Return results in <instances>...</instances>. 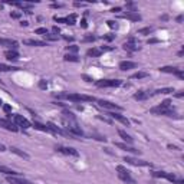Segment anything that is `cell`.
Wrapping results in <instances>:
<instances>
[{
  "label": "cell",
  "instance_id": "cell-16",
  "mask_svg": "<svg viewBox=\"0 0 184 184\" xmlns=\"http://www.w3.org/2000/svg\"><path fill=\"white\" fill-rule=\"evenodd\" d=\"M121 17L128 19V20H132V22H140V20H141V16H140L137 12H127V13L122 14Z\"/></svg>",
  "mask_w": 184,
  "mask_h": 184
},
{
  "label": "cell",
  "instance_id": "cell-24",
  "mask_svg": "<svg viewBox=\"0 0 184 184\" xmlns=\"http://www.w3.org/2000/svg\"><path fill=\"white\" fill-rule=\"evenodd\" d=\"M118 135L122 138L124 141H127L128 144H132V143H134V138H132L131 135H128V134H127L124 130H118Z\"/></svg>",
  "mask_w": 184,
  "mask_h": 184
},
{
  "label": "cell",
  "instance_id": "cell-39",
  "mask_svg": "<svg viewBox=\"0 0 184 184\" xmlns=\"http://www.w3.org/2000/svg\"><path fill=\"white\" fill-rule=\"evenodd\" d=\"M39 88L40 89H46L48 88V82H46L45 79H40L39 81Z\"/></svg>",
  "mask_w": 184,
  "mask_h": 184
},
{
  "label": "cell",
  "instance_id": "cell-43",
  "mask_svg": "<svg viewBox=\"0 0 184 184\" xmlns=\"http://www.w3.org/2000/svg\"><path fill=\"white\" fill-rule=\"evenodd\" d=\"M52 30H53V35H56V36H58V33H60V29L58 26H53Z\"/></svg>",
  "mask_w": 184,
  "mask_h": 184
},
{
  "label": "cell",
  "instance_id": "cell-20",
  "mask_svg": "<svg viewBox=\"0 0 184 184\" xmlns=\"http://www.w3.org/2000/svg\"><path fill=\"white\" fill-rule=\"evenodd\" d=\"M115 145H117L118 148H121V150H124V151L134 152V154H140V151H138V150H135V148H134V147H131V145L122 144V143H115Z\"/></svg>",
  "mask_w": 184,
  "mask_h": 184
},
{
  "label": "cell",
  "instance_id": "cell-40",
  "mask_svg": "<svg viewBox=\"0 0 184 184\" xmlns=\"http://www.w3.org/2000/svg\"><path fill=\"white\" fill-rule=\"evenodd\" d=\"M104 39L108 40V42H111V40L115 39V35H112V33H109V35H105V36H104Z\"/></svg>",
  "mask_w": 184,
  "mask_h": 184
},
{
  "label": "cell",
  "instance_id": "cell-35",
  "mask_svg": "<svg viewBox=\"0 0 184 184\" xmlns=\"http://www.w3.org/2000/svg\"><path fill=\"white\" fill-rule=\"evenodd\" d=\"M35 33H36V35H42V36H45V35H48V29H46V27H39V29H36V30H35Z\"/></svg>",
  "mask_w": 184,
  "mask_h": 184
},
{
  "label": "cell",
  "instance_id": "cell-51",
  "mask_svg": "<svg viewBox=\"0 0 184 184\" xmlns=\"http://www.w3.org/2000/svg\"><path fill=\"white\" fill-rule=\"evenodd\" d=\"M99 119H104V121H105V122H111V119L109 118H105V117H98Z\"/></svg>",
  "mask_w": 184,
  "mask_h": 184
},
{
  "label": "cell",
  "instance_id": "cell-49",
  "mask_svg": "<svg viewBox=\"0 0 184 184\" xmlns=\"http://www.w3.org/2000/svg\"><path fill=\"white\" fill-rule=\"evenodd\" d=\"M3 109H5L6 112H10V111H12V108H10L9 105H3Z\"/></svg>",
  "mask_w": 184,
  "mask_h": 184
},
{
  "label": "cell",
  "instance_id": "cell-21",
  "mask_svg": "<svg viewBox=\"0 0 184 184\" xmlns=\"http://www.w3.org/2000/svg\"><path fill=\"white\" fill-rule=\"evenodd\" d=\"M160 71L164 73H173V75H177L181 69H178L176 66H163V68H160Z\"/></svg>",
  "mask_w": 184,
  "mask_h": 184
},
{
  "label": "cell",
  "instance_id": "cell-12",
  "mask_svg": "<svg viewBox=\"0 0 184 184\" xmlns=\"http://www.w3.org/2000/svg\"><path fill=\"white\" fill-rule=\"evenodd\" d=\"M7 177V183L10 184H33L32 181H29L23 177H16V176H6Z\"/></svg>",
  "mask_w": 184,
  "mask_h": 184
},
{
  "label": "cell",
  "instance_id": "cell-36",
  "mask_svg": "<svg viewBox=\"0 0 184 184\" xmlns=\"http://www.w3.org/2000/svg\"><path fill=\"white\" fill-rule=\"evenodd\" d=\"M78 49H79V48H78V46H76V45L66 46V51H68V52H73V53H75V52H78Z\"/></svg>",
  "mask_w": 184,
  "mask_h": 184
},
{
  "label": "cell",
  "instance_id": "cell-34",
  "mask_svg": "<svg viewBox=\"0 0 184 184\" xmlns=\"http://www.w3.org/2000/svg\"><path fill=\"white\" fill-rule=\"evenodd\" d=\"M106 25H108V27H111V29H118V22H115V20H108Z\"/></svg>",
  "mask_w": 184,
  "mask_h": 184
},
{
  "label": "cell",
  "instance_id": "cell-13",
  "mask_svg": "<svg viewBox=\"0 0 184 184\" xmlns=\"http://www.w3.org/2000/svg\"><path fill=\"white\" fill-rule=\"evenodd\" d=\"M0 46H7L10 48L12 51H16L19 48V42L17 40H13V39H2L0 38Z\"/></svg>",
  "mask_w": 184,
  "mask_h": 184
},
{
  "label": "cell",
  "instance_id": "cell-58",
  "mask_svg": "<svg viewBox=\"0 0 184 184\" xmlns=\"http://www.w3.org/2000/svg\"><path fill=\"white\" fill-rule=\"evenodd\" d=\"M161 19H163V20H167V19H168V16H167V14H164V16H161Z\"/></svg>",
  "mask_w": 184,
  "mask_h": 184
},
{
  "label": "cell",
  "instance_id": "cell-42",
  "mask_svg": "<svg viewBox=\"0 0 184 184\" xmlns=\"http://www.w3.org/2000/svg\"><path fill=\"white\" fill-rule=\"evenodd\" d=\"M101 49V52H106V51H112L111 46H102V48H99Z\"/></svg>",
  "mask_w": 184,
  "mask_h": 184
},
{
  "label": "cell",
  "instance_id": "cell-48",
  "mask_svg": "<svg viewBox=\"0 0 184 184\" xmlns=\"http://www.w3.org/2000/svg\"><path fill=\"white\" fill-rule=\"evenodd\" d=\"M160 40L155 39V38H152V39H148V43H158Z\"/></svg>",
  "mask_w": 184,
  "mask_h": 184
},
{
  "label": "cell",
  "instance_id": "cell-52",
  "mask_svg": "<svg viewBox=\"0 0 184 184\" xmlns=\"http://www.w3.org/2000/svg\"><path fill=\"white\" fill-rule=\"evenodd\" d=\"M177 22L178 23H181V22H183V14H180V16L177 17Z\"/></svg>",
  "mask_w": 184,
  "mask_h": 184
},
{
  "label": "cell",
  "instance_id": "cell-53",
  "mask_svg": "<svg viewBox=\"0 0 184 184\" xmlns=\"http://www.w3.org/2000/svg\"><path fill=\"white\" fill-rule=\"evenodd\" d=\"M20 25H22V26H25V27H26L27 25H29V22H26V20H23V22H22Z\"/></svg>",
  "mask_w": 184,
  "mask_h": 184
},
{
  "label": "cell",
  "instance_id": "cell-45",
  "mask_svg": "<svg viewBox=\"0 0 184 184\" xmlns=\"http://www.w3.org/2000/svg\"><path fill=\"white\" fill-rule=\"evenodd\" d=\"M10 16H12L13 19H19V17H20V13H17V12H13V13H10Z\"/></svg>",
  "mask_w": 184,
  "mask_h": 184
},
{
  "label": "cell",
  "instance_id": "cell-26",
  "mask_svg": "<svg viewBox=\"0 0 184 184\" xmlns=\"http://www.w3.org/2000/svg\"><path fill=\"white\" fill-rule=\"evenodd\" d=\"M46 127H48V128H49V131L53 132V134H63V131L60 130L58 125L53 124V122H48V124H46Z\"/></svg>",
  "mask_w": 184,
  "mask_h": 184
},
{
  "label": "cell",
  "instance_id": "cell-15",
  "mask_svg": "<svg viewBox=\"0 0 184 184\" xmlns=\"http://www.w3.org/2000/svg\"><path fill=\"white\" fill-rule=\"evenodd\" d=\"M138 65L135 62H132V60H121L119 62V69L121 71H130V69H134Z\"/></svg>",
  "mask_w": 184,
  "mask_h": 184
},
{
  "label": "cell",
  "instance_id": "cell-31",
  "mask_svg": "<svg viewBox=\"0 0 184 184\" xmlns=\"http://www.w3.org/2000/svg\"><path fill=\"white\" fill-rule=\"evenodd\" d=\"M148 76V73L147 72H137L131 75V79H143V78H147Z\"/></svg>",
  "mask_w": 184,
  "mask_h": 184
},
{
  "label": "cell",
  "instance_id": "cell-55",
  "mask_svg": "<svg viewBox=\"0 0 184 184\" xmlns=\"http://www.w3.org/2000/svg\"><path fill=\"white\" fill-rule=\"evenodd\" d=\"M63 6V5H58V3H53L52 5V7H62Z\"/></svg>",
  "mask_w": 184,
  "mask_h": 184
},
{
  "label": "cell",
  "instance_id": "cell-30",
  "mask_svg": "<svg viewBox=\"0 0 184 184\" xmlns=\"http://www.w3.org/2000/svg\"><path fill=\"white\" fill-rule=\"evenodd\" d=\"M63 60H66V62H79V58L76 55H72V53H66L63 56Z\"/></svg>",
  "mask_w": 184,
  "mask_h": 184
},
{
  "label": "cell",
  "instance_id": "cell-18",
  "mask_svg": "<svg viewBox=\"0 0 184 184\" xmlns=\"http://www.w3.org/2000/svg\"><path fill=\"white\" fill-rule=\"evenodd\" d=\"M0 173H3V174H6V176H16V177H22V176H20V173L12 170V168H9V167H5V165H0Z\"/></svg>",
  "mask_w": 184,
  "mask_h": 184
},
{
  "label": "cell",
  "instance_id": "cell-46",
  "mask_svg": "<svg viewBox=\"0 0 184 184\" xmlns=\"http://www.w3.org/2000/svg\"><path fill=\"white\" fill-rule=\"evenodd\" d=\"M82 78L85 79L86 82H92V81H94V79H92L91 76H88V75H82Z\"/></svg>",
  "mask_w": 184,
  "mask_h": 184
},
{
  "label": "cell",
  "instance_id": "cell-5",
  "mask_svg": "<svg viewBox=\"0 0 184 184\" xmlns=\"http://www.w3.org/2000/svg\"><path fill=\"white\" fill-rule=\"evenodd\" d=\"M151 114H155V115H165V117H177V114L173 111L171 108L163 106L161 104H160L158 106H154V108H151Z\"/></svg>",
  "mask_w": 184,
  "mask_h": 184
},
{
  "label": "cell",
  "instance_id": "cell-56",
  "mask_svg": "<svg viewBox=\"0 0 184 184\" xmlns=\"http://www.w3.org/2000/svg\"><path fill=\"white\" fill-rule=\"evenodd\" d=\"M65 39L68 40V42H72V40H73V38H72V36H71V38H68V36H65Z\"/></svg>",
  "mask_w": 184,
  "mask_h": 184
},
{
  "label": "cell",
  "instance_id": "cell-10",
  "mask_svg": "<svg viewBox=\"0 0 184 184\" xmlns=\"http://www.w3.org/2000/svg\"><path fill=\"white\" fill-rule=\"evenodd\" d=\"M124 161H127L128 164H131V165H138V167H148V165H151L148 161H143V160L132 158V157H125Z\"/></svg>",
  "mask_w": 184,
  "mask_h": 184
},
{
  "label": "cell",
  "instance_id": "cell-23",
  "mask_svg": "<svg viewBox=\"0 0 184 184\" xmlns=\"http://www.w3.org/2000/svg\"><path fill=\"white\" fill-rule=\"evenodd\" d=\"M9 150H10L12 152H13V154H16V155H19V157L25 158V160H29V158H30V155H29L27 152L22 151V150H19V148H16V147H10Z\"/></svg>",
  "mask_w": 184,
  "mask_h": 184
},
{
  "label": "cell",
  "instance_id": "cell-2",
  "mask_svg": "<svg viewBox=\"0 0 184 184\" xmlns=\"http://www.w3.org/2000/svg\"><path fill=\"white\" fill-rule=\"evenodd\" d=\"M152 177L167 178V180H168V181H171V183L183 184V180H181V178H177L174 174H171V173H165V171H152Z\"/></svg>",
  "mask_w": 184,
  "mask_h": 184
},
{
  "label": "cell",
  "instance_id": "cell-19",
  "mask_svg": "<svg viewBox=\"0 0 184 184\" xmlns=\"http://www.w3.org/2000/svg\"><path fill=\"white\" fill-rule=\"evenodd\" d=\"M23 43L25 45H30V46H48V43L46 42H43V40H38V39H26L23 40Z\"/></svg>",
  "mask_w": 184,
  "mask_h": 184
},
{
  "label": "cell",
  "instance_id": "cell-1",
  "mask_svg": "<svg viewBox=\"0 0 184 184\" xmlns=\"http://www.w3.org/2000/svg\"><path fill=\"white\" fill-rule=\"evenodd\" d=\"M55 98L60 99H68L72 102H95L98 99L91 95H84V94H68V92H53Z\"/></svg>",
  "mask_w": 184,
  "mask_h": 184
},
{
  "label": "cell",
  "instance_id": "cell-17",
  "mask_svg": "<svg viewBox=\"0 0 184 184\" xmlns=\"http://www.w3.org/2000/svg\"><path fill=\"white\" fill-rule=\"evenodd\" d=\"M151 97V94L150 92H145V91H138L134 94V99H137V101H145V99H148Z\"/></svg>",
  "mask_w": 184,
  "mask_h": 184
},
{
  "label": "cell",
  "instance_id": "cell-4",
  "mask_svg": "<svg viewBox=\"0 0 184 184\" xmlns=\"http://www.w3.org/2000/svg\"><path fill=\"white\" fill-rule=\"evenodd\" d=\"M117 171H118V177L124 181V183H128V184H135V180L131 177L130 171L125 168L124 165H118L117 167Z\"/></svg>",
  "mask_w": 184,
  "mask_h": 184
},
{
  "label": "cell",
  "instance_id": "cell-3",
  "mask_svg": "<svg viewBox=\"0 0 184 184\" xmlns=\"http://www.w3.org/2000/svg\"><path fill=\"white\" fill-rule=\"evenodd\" d=\"M122 84L121 79H101V81H97L95 85L98 88H117Z\"/></svg>",
  "mask_w": 184,
  "mask_h": 184
},
{
  "label": "cell",
  "instance_id": "cell-59",
  "mask_svg": "<svg viewBox=\"0 0 184 184\" xmlns=\"http://www.w3.org/2000/svg\"><path fill=\"white\" fill-rule=\"evenodd\" d=\"M2 104H3V102H2V99H0V106H2Z\"/></svg>",
  "mask_w": 184,
  "mask_h": 184
},
{
  "label": "cell",
  "instance_id": "cell-7",
  "mask_svg": "<svg viewBox=\"0 0 184 184\" xmlns=\"http://www.w3.org/2000/svg\"><path fill=\"white\" fill-rule=\"evenodd\" d=\"M55 150L58 152H62V154H65V155H71V157H79V152L72 148V147H63V145H56L55 147Z\"/></svg>",
  "mask_w": 184,
  "mask_h": 184
},
{
  "label": "cell",
  "instance_id": "cell-41",
  "mask_svg": "<svg viewBox=\"0 0 184 184\" xmlns=\"http://www.w3.org/2000/svg\"><path fill=\"white\" fill-rule=\"evenodd\" d=\"M95 39H97L95 36H86V38H84V42H94Z\"/></svg>",
  "mask_w": 184,
  "mask_h": 184
},
{
  "label": "cell",
  "instance_id": "cell-47",
  "mask_svg": "<svg viewBox=\"0 0 184 184\" xmlns=\"http://www.w3.org/2000/svg\"><path fill=\"white\" fill-rule=\"evenodd\" d=\"M183 95H184L183 91H178L177 94H176V98H183Z\"/></svg>",
  "mask_w": 184,
  "mask_h": 184
},
{
  "label": "cell",
  "instance_id": "cell-8",
  "mask_svg": "<svg viewBox=\"0 0 184 184\" xmlns=\"http://www.w3.org/2000/svg\"><path fill=\"white\" fill-rule=\"evenodd\" d=\"M13 122L17 125V127H22L23 130H27V128H30V127H32V124H30V122H29L23 115H17V114L13 115Z\"/></svg>",
  "mask_w": 184,
  "mask_h": 184
},
{
  "label": "cell",
  "instance_id": "cell-33",
  "mask_svg": "<svg viewBox=\"0 0 184 184\" xmlns=\"http://www.w3.org/2000/svg\"><path fill=\"white\" fill-rule=\"evenodd\" d=\"M152 32V27H143L138 30V35H150Z\"/></svg>",
  "mask_w": 184,
  "mask_h": 184
},
{
  "label": "cell",
  "instance_id": "cell-6",
  "mask_svg": "<svg viewBox=\"0 0 184 184\" xmlns=\"http://www.w3.org/2000/svg\"><path fill=\"white\" fill-rule=\"evenodd\" d=\"M122 48H124L125 51H128V52H137V51L141 49L140 45H138V40L135 39V38H132V36L122 45Z\"/></svg>",
  "mask_w": 184,
  "mask_h": 184
},
{
  "label": "cell",
  "instance_id": "cell-22",
  "mask_svg": "<svg viewBox=\"0 0 184 184\" xmlns=\"http://www.w3.org/2000/svg\"><path fill=\"white\" fill-rule=\"evenodd\" d=\"M5 56H6L7 60H17L19 59V52L10 49V51H6V52H5Z\"/></svg>",
  "mask_w": 184,
  "mask_h": 184
},
{
  "label": "cell",
  "instance_id": "cell-27",
  "mask_svg": "<svg viewBox=\"0 0 184 184\" xmlns=\"http://www.w3.org/2000/svg\"><path fill=\"white\" fill-rule=\"evenodd\" d=\"M10 71H19V68L6 65V63H0V72H10Z\"/></svg>",
  "mask_w": 184,
  "mask_h": 184
},
{
  "label": "cell",
  "instance_id": "cell-28",
  "mask_svg": "<svg viewBox=\"0 0 184 184\" xmlns=\"http://www.w3.org/2000/svg\"><path fill=\"white\" fill-rule=\"evenodd\" d=\"M173 92H174V88H161V89L154 91L151 95H160V94H173Z\"/></svg>",
  "mask_w": 184,
  "mask_h": 184
},
{
  "label": "cell",
  "instance_id": "cell-44",
  "mask_svg": "<svg viewBox=\"0 0 184 184\" xmlns=\"http://www.w3.org/2000/svg\"><path fill=\"white\" fill-rule=\"evenodd\" d=\"M81 26L84 27V29H86V27H88V23H86V19H82V20H81Z\"/></svg>",
  "mask_w": 184,
  "mask_h": 184
},
{
  "label": "cell",
  "instance_id": "cell-14",
  "mask_svg": "<svg viewBox=\"0 0 184 184\" xmlns=\"http://www.w3.org/2000/svg\"><path fill=\"white\" fill-rule=\"evenodd\" d=\"M106 115H109L111 118H114V119H117V121H119L121 124L127 125V127H130V119L125 118L124 115H121V114H117V112H108Z\"/></svg>",
  "mask_w": 184,
  "mask_h": 184
},
{
  "label": "cell",
  "instance_id": "cell-25",
  "mask_svg": "<svg viewBox=\"0 0 184 184\" xmlns=\"http://www.w3.org/2000/svg\"><path fill=\"white\" fill-rule=\"evenodd\" d=\"M86 55H88V56H92V58H98V56L102 55V52H101L99 48H91V49H88Z\"/></svg>",
  "mask_w": 184,
  "mask_h": 184
},
{
  "label": "cell",
  "instance_id": "cell-57",
  "mask_svg": "<svg viewBox=\"0 0 184 184\" xmlns=\"http://www.w3.org/2000/svg\"><path fill=\"white\" fill-rule=\"evenodd\" d=\"M5 150H6V148H5V145L0 144V151H5Z\"/></svg>",
  "mask_w": 184,
  "mask_h": 184
},
{
  "label": "cell",
  "instance_id": "cell-37",
  "mask_svg": "<svg viewBox=\"0 0 184 184\" xmlns=\"http://www.w3.org/2000/svg\"><path fill=\"white\" fill-rule=\"evenodd\" d=\"M53 20H55V22H58V23H65V25H68L66 17H58V16H55V17H53Z\"/></svg>",
  "mask_w": 184,
  "mask_h": 184
},
{
  "label": "cell",
  "instance_id": "cell-54",
  "mask_svg": "<svg viewBox=\"0 0 184 184\" xmlns=\"http://www.w3.org/2000/svg\"><path fill=\"white\" fill-rule=\"evenodd\" d=\"M168 148H170V150H178L176 145H168Z\"/></svg>",
  "mask_w": 184,
  "mask_h": 184
},
{
  "label": "cell",
  "instance_id": "cell-38",
  "mask_svg": "<svg viewBox=\"0 0 184 184\" xmlns=\"http://www.w3.org/2000/svg\"><path fill=\"white\" fill-rule=\"evenodd\" d=\"M43 38H45L46 40H56L58 39V36H56V35H49V33H48V35H45V36H43Z\"/></svg>",
  "mask_w": 184,
  "mask_h": 184
},
{
  "label": "cell",
  "instance_id": "cell-29",
  "mask_svg": "<svg viewBox=\"0 0 184 184\" xmlns=\"http://www.w3.org/2000/svg\"><path fill=\"white\" fill-rule=\"evenodd\" d=\"M33 128L35 130H39V131H43V132H51L49 131V128L46 127V125H43V124H40V122H33Z\"/></svg>",
  "mask_w": 184,
  "mask_h": 184
},
{
  "label": "cell",
  "instance_id": "cell-50",
  "mask_svg": "<svg viewBox=\"0 0 184 184\" xmlns=\"http://www.w3.org/2000/svg\"><path fill=\"white\" fill-rule=\"evenodd\" d=\"M111 12H112V13H115V12H121V7H114Z\"/></svg>",
  "mask_w": 184,
  "mask_h": 184
},
{
  "label": "cell",
  "instance_id": "cell-9",
  "mask_svg": "<svg viewBox=\"0 0 184 184\" xmlns=\"http://www.w3.org/2000/svg\"><path fill=\"white\" fill-rule=\"evenodd\" d=\"M99 104V106L101 108H105V109H109V111H122V106L117 105V104H114V102H109V101H104V99H99V101H97Z\"/></svg>",
  "mask_w": 184,
  "mask_h": 184
},
{
  "label": "cell",
  "instance_id": "cell-11",
  "mask_svg": "<svg viewBox=\"0 0 184 184\" xmlns=\"http://www.w3.org/2000/svg\"><path fill=\"white\" fill-rule=\"evenodd\" d=\"M0 127H3V128H6L9 131H13V132H17L19 131V127L12 122V121H9V119H0Z\"/></svg>",
  "mask_w": 184,
  "mask_h": 184
},
{
  "label": "cell",
  "instance_id": "cell-32",
  "mask_svg": "<svg viewBox=\"0 0 184 184\" xmlns=\"http://www.w3.org/2000/svg\"><path fill=\"white\" fill-rule=\"evenodd\" d=\"M66 22H68V25H71V26L75 25V22H76V14L72 13L71 16H68V17H66Z\"/></svg>",
  "mask_w": 184,
  "mask_h": 184
}]
</instances>
